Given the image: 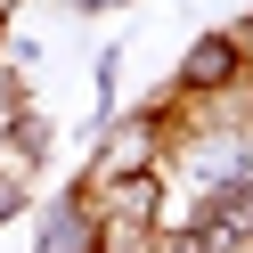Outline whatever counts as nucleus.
<instances>
[{
	"mask_svg": "<svg viewBox=\"0 0 253 253\" xmlns=\"http://www.w3.org/2000/svg\"><path fill=\"white\" fill-rule=\"evenodd\" d=\"M66 8H123V0H66Z\"/></svg>",
	"mask_w": 253,
	"mask_h": 253,
	"instance_id": "obj_6",
	"label": "nucleus"
},
{
	"mask_svg": "<svg viewBox=\"0 0 253 253\" xmlns=\"http://www.w3.org/2000/svg\"><path fill=\"white\" fill-rule=\"evenodd\" d=\"M245 82V57H237V33H196L180 57V98H229V90Z\"/></svg>",
	"mask_w": 253,
	"mask_h": 253,
	"instance_id": "obj_3",
	"label": "nucleus"
},
{
	"mask_svg": "<svg viewBox=\"0 0 253 253\" xmlns=\"http://www.w3.org/2000/svg\"><path fill=\"white\" fill-rule=\"evenodd\" d=\"M0 139H8V155H17V164H41V155H49V123H41V115H17Z\"/></svg>",
	"mask_w": 253,
	"mask_h": 253,
	"instance_id": "obj_4",
	"label": "nucleus"
},
{
	"mask_svg": "<svg viewBox=\"0 0 253 253\" xmlns=\"http://www.w3.org/2000/svg\"><path fill=\"white\" fill-rule=\"evenodd\" d=\"M164 147H171V123H164V106H139V115H115V123H98V155H90V171H82L74 188H82V196H98V188L147 180V171L164 164Z\"/></svg>",
	"mask_w": 253,
	"mask_h": 253,
	"instance_id": "obj_1",
	"label": "nucleus"
},
{
	"mask_svg": "<svg viewBox=\"0 0 253 253\" xmlns=\"http://www.w3.org/2000/svg\"><path fill=\"white\" fill-rule=\"evenodd\" d=\"M25 196H33V188H25V180H17V171H0V229H8V220H17V212H25Z\"/></svg>",
	"mask_w": 253,
	"mask_h": 253,
	"instance_id": "obj_5",
	"label": "nucleus"
},
{
	"mask_svg": "<svg viewBox=\"0 0 253 253\" xmlns=\"http://www.w3.org/2000/svg\"><path fill=\"white\" fill-rule=\"evenodd\" d=\"M33 253H106V220H98V204H90L82 188H57V196L41 204V237H33Z\"/></svg>",
	"mask_w": 253,
	"mask_h": 253,
	"instance_id": "obj_2",
	"label": "nucleus"
}]
</instances>
